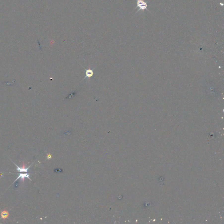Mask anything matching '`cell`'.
<instances>
[{
    "label": "cell",
    "mask_w": 224,
    "mask_h": 224,
    "mask_svg": "<svg viewBox=\"0 0 224 224\" xmlns=\"http://www.w3.org/2000/svg\"><path fill=\"white\" fill-rule=\"evenodd\" d=\"M85 70H86V72H85V78H84V79H85V78H91V77H93V74H94V73L93 72V70L94 69H85Z\"/></svg>",
    "instance_id": "5b68a950"
},
{
    "label": "cell",
    "mask_w": 224,
    "mask_h": 224,
    "mask_svg": "<svg viewBox=\"0 0 224 224\" xmlns=\"http://www.w3.org/2000/svg\"><path fill=\"white\" fill-rule=\"evenodd\" d=\"M30 174H28V173H20V174H19V177H17L16 180H15V182L17 180H19V179H20V178H21V180L22 181L23 183H24V182L25 178H28L29 180H31V179H30Z\"/></svg>",
    "instance_id": "277c9868"
},
{
    "label": "cell",
    "mask_w": 224,
    "mask_h": 224,
    "mask_svg": "<svg viewBox=\"0 0 224 224\" xmlns=\"http://www.w3.org/2000/svg\"><path fill=\"white\" fill-rule=\"evenodd\" d=\"M137 1V7L135 8V9L137 7H138L139 9L138 10L137 13L138 12L140 11H143L145 10H147L148 11H149L147 7H148V4L146 2H145L144 0H136Z\"/></svg>",
    "instance_id": "6da1fadb"
},
{
    "label": "cell",
    "mask_w": 224,
    "mask_h": 224,
    "mask_svg": "<svg viewBox=\"0 0 224 224\" xmlns=\"http://www.w3.org/2000/svg\"><path fill=\"white\" fill-rule=\"evenodd\" d=\"M13 162V161H12ZM13 163L15 165V166L17 167V170L19 171V172H28V170L29 169H30V167L31 166V165H30L29 166L27 167L26 166V165L25 164L24 162H23V164H22V167H19L17 165H16L15 164L14 162H13Z\"/></svg>",
    "instance_id": "7a4b0ae2"
},
{
    "label": "cell",
    "mask_w": 224,
    "mask_h": 224,
    "mask_svg": "<svg viewBox=\"0 0 224 224\" xmlns=\"http://www.w3.org/2000/svg\"><path fill=\"white\" fill-rule=\"evenodd\" d=\"M0 217H1V218H0V219H3L4 220H5V219H8L10 215L9 211L5 209L3 210V211L0 210Z\"/></svg>",
    "instance_id": "3957f363"
}]
</instances>
